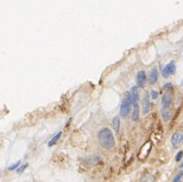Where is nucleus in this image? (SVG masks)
Instances as JSON below:
<instances>
[{"label":"nucleus","mask_w":183,"mask_h":182,"mask_svg":"<svg viewBox=\"0 0 183 182\" xmlns=\"http://www.w3.org/2000/svg\"><path fill=\"white\" fill-rule=\"evenodd\" d=\"M87 162L90 165H96V164H98V163L101 162V159H100V157L94 156V157H90V158H88Z\"/></svg>","instance_id":"4468645a"},{"label":"nucleus","mask_w":183,"mask_h":182,"mask_svg":"<svg viewBox=\"0 0 183 182\" xmlns=\"http://www.w3.org/2000/svg\"><path fill=\"white\" fill-rule=\"evenodd\" d=\"M150 96H151L152 100H156V99L158 97V93L156 92V91H151V92H150Z\"/></svg>","instance_id":"6ab92c4d"},{"label":"nucleus","mask_w":183,"mask_h":182,"mask_svg":"<svg viewBox=\"0 0 183 182\" xmlns=\"http://www.w3.org/2000/svg\"><path fill=\"white\" fill-rule=\"evenodd\" d=\"M180 167H183V162H182V164L180 165Z\"/></svg>","instance_id":"412c9836"},{"label":"nucleus","mask_w":183,"mask_h":182,"mask_svg":"<svg viewBox=\"0 0 183 182\" xmlns=\"http://www.w3.org/2000/svg\"><path fill=\"white\" fill-rule=\"evenodd\" d=\"M97 139L101 147L104 149H112L114 147V136L112 131L109 128H102L97 133Z\"/></svg>","instance_id":"f257e3e1"},{"label":"nucleus","mask_w":183,"mask_h":182,"mask_svg":"<svg viewBox=\"0 0 183 182\" xmlns=\"http://www.w3.org/2000/svg\"><path fill=\"white\" fill-rule=\"evenodd\" d=\"M173 103V92L172 91H167L164 96H163V100H161V109L163 111H167L171 109Z\"/></svg>","instance_id":"7ed1b4c3"},{"label":"nucleus","mask_w":183,"mask_h":182,"mask_svg":"<svg viewBox=\"0 0 183 182\" xmlns=\"http://www.w3.org/2000/svg\"><path fill=\"white\" fill-rule=\"evenodd\" d=\"M150 150H151V142H147L143 147L141 148V150H140L139 152V158L141 160H144L147 156L149 155V152H150Z\"/></svg>","instance_id":"423d86ee"},{"label":"nucleus","mask_w":183,"mask_h":182,"mask_svg":"<svg viewBox=\"0 0 183 182\" xmlns=\"http://www.w3.org/2000/svg\"><path fill=\"white\" fill-rule=\"evenodd\" d=\"M164 88H165L166 91H173V85L171 83H167L165 86H164Z\"/></svg>","instance_id":"aec40b11"},{"label":"nucleus","mask_w":183,"mask_h":182,"mask_svg":"<svg viewBox=\"0 0 183 182\" xmlns=\"http://www.w3.org/2000/svg\"><path fill=\"white\" fill-rule=\"evenodd\" d=\"M149 81H150V84H156L158 81V71L156 69H153L150 72V75H149Z\"/></svg>","instance_id":"9d476101"},{"label":"nucleus","mask_w":183,"mask_h":182,"mask_svg":"<svg viewBox=\"0 0 183 182\" xmlns=\"http://www.w3.org/2000/svg\"><path fill=\"white\" fill-rule=\"evenodd\" d=\"M182 157H183V151H179V152L176 154V156H175V160H176V162H180V160L182 159Z\"/></svg>","instance_id":"a211bd4d"},{"label":"nucleus","mask_w":183,"mask_h":182,"mask_svg":"<svg viewBox=\"0 0 183 182\" xmlns=\"http://www.w3.org/2000/svg\"><path fill=\"white\" fill-rule=\"evenodd\" d=\"M27 166H29V164H27V163H25V164H23V165H21L17 170H16V173H17V174H22L23 172H24V171H25V168L27 167Z\"/></svg>","instance_id":"dca6fc26"},{"label":"nucleus","mask_w":183,"mask_h":182,"mask_svg":"<svg viewBox=\"0 0 183 182\" xmlns=\"http://www.w3.org/2000/svg\"><path fill=\"white\" fill-rule=\"evenodd\" d=\"M183 176V172H180V173H177V175L174 178V180H173V182H180V180L182 179Z\"/></svg>","instance_id":"f3484780"},{"label":"nucleus","mask_w":183,"mask_h":182,"mask_svg":"<svg viewBox=\"0 0 183 182\" xmlns=\"http://www.w3.org/2000/svg\"><path fill=\"white\" fill-rule=\"evenodd\" d=\"M151 109V103H150V100H149V95L147 94L144 100H143V112L148 113Z\"/></svg>","instance_id":"1a4fd4ad"},{"label":"nucleus","mask_w":183,"mask_h":182,"mask_svg":"<svg viewBox=\"0 0 183 182\" xmlns=\"http://www.w3.org/2000/svg\"><path fill=\"white\" fill-rule=\"evenodd\" d=\"M112 127H114L116 133H119V130H120V118L118 116L114 117V119H112Z\"/></svg>","instance_id":"9b49d317"},{"label":"nucleus","mask_w":183,"mask_h":182,"mask_svg":"<svg viewBox=\"0 0 183 182\" xmlns=\"http://www.w3.org/2000/svg\"><path fill=\"white\" fill-rule=\"evenodd\" d=\"M140 118V110H139V105H134L133 107V112H132V120L133 121H137Z\"/></svg>","instance_id":"f8f14e48"},{"label":"nucleus","mask_w":183,"mask_h":182,"mask_svg":"<svg viewBox=\"0 0 183 182\" xmlns=\"http://www.w3.org/2000/svg\"><path fill=\"white\" fill-rule=\"evenodd\" d=\"M132 105H133L132 95L131 92H128V93L125 94L124 100L122 101V104H120V116H122V118H126L128 116V113L131 111Z\"/></svg>","instance_id":"f03ea898"},{"label":"nucleus","mask_w":183,"mask_h":182,"mask_svg":"<svg viewBox=\"0 0 183 182\" xmlns=\"http://www.w3.org/2000/svg\"><path fill=\"white\" fill-rule=\"evenodd\" d=\"M175 69H176V67H175V62H174V61H172V62H169V63L166 65L165 68L163 69L161 73H163V76H164L165 78H168L169 76L174 75Z\"/></svg>","instance_id":"39448f33"},{"label":"nucleus","mask_w":183,"mask_h":182,"mask_svg":"<svg viewBox=\"0 0 183 182\" xmlns=\"http://www.w3.org/2000/svg\"><path fill=\"white\" fill-rule=\"evenodd\" d=\"M131 95H132V101H133V107L134 105H139V97H140V92H139V87L135 86L131 89Z\"/></svg>","instance_id":"6e6552de"},{"label":"nucleus","mask_w":183,"mask_h":182,"mask_svg":"<svg viewBox=\"0 0 183 182\" xmlns=\"http://www.w3.org/2000/svg\"><path fill=\"white\" fill-rule=\"evenodd\" d=\"M62 136V132H59V133H56L54 136H53L52 139H51V141L48 142V147H53L54 144H56L57 143V141L61 139Z\"/></svg>","instance_id":"ddd939ff"},{"label":"nucleus","mask_w":183,"mask_h":182,"mask_svg":"<svg viewBox=\"0 0 183 182\" xmlns=\"http://www.w3.org/2000/svg\"><path fill=\"white\" fill-rule=\"evenodd\" d=\"M171 142H172V146H173L174 148L180 147L181 143L183 142V132L182 131H177V132H175L174 134H173V136H172Z\"/></svg>","instance_id":"20e7f679"},{"label":"nucleus","mask_w":183,"mask_h":182,"mask_svg":"<svg viewBox=\"0 0 183 182\" xmlns=\"http://www.w3.org/2000/svg\"><path fill=\"white\" fill-rule=\"evenodd\" d=\"M20 166H21V160H17V162L13 163V164L10 165V166H8V170H9V171H16Z\"/></svg>","instance_id":"2eb2a0df"},{"label":"nucleus","mask_w":183,"mask_h":182,"mask_svg":"<svg viewBox=\"0 0 183 182\" xmlns=\"http://www.w3.org/2000/svg\"><path fill=\"white\" fill-rule=\"evenodd\" d=\"M136 83H137V87H144L147 84V75L144 71H140L136 76Z\"/></svg>","instance_id":"0eeeda50"}]
</instances>
